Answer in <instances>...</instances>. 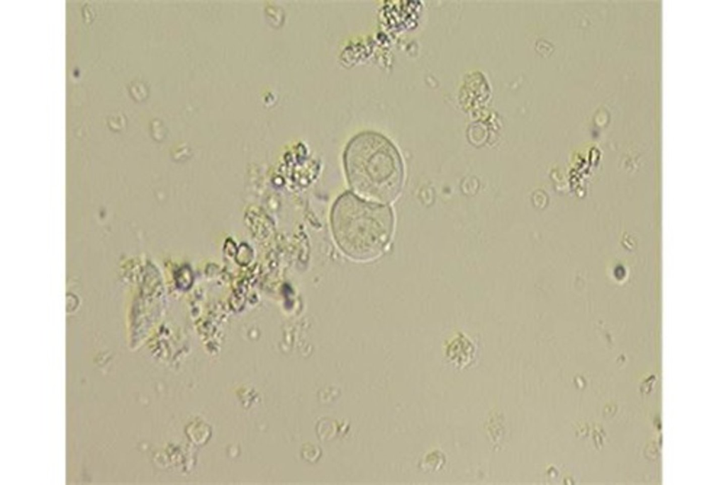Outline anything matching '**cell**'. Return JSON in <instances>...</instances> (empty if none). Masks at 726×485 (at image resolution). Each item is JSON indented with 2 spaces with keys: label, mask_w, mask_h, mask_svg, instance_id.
Listing matches in <instances>:
<instances>
[{
  "label": "cell",
  "mask_w": 726,
  "mask_h": 485,
  "mask_svg": "<svg viewBox=\"0 0 726 485\" xmlns=\"http://www.w3.org/2000/svg\"><path fill=\"white\" fill-rule=\"evenodd\" d=\"M345 165L352 188L367 198L389 202L401 189V158L394 146L381 135L364 132L353 138L346 148Z\"/></svg>",
  "instance_id": "cell-1"
},
{
  "label": "cell",
  "mask_w": 726,
  "mask_h": 485,
  "mask_svg": "<svg viewBox=\"0 0 726 485\" xmlns=\"http://www.w3.org/2000/svg\"><path fill=\"white\" fill-rule=\"evenodd\" d=\"M331 224L335 239L345 253L368 260L379 255L387 245L393 219L389 207L346 193L333 206Z\"/></svg>",
  "instance_id": "cell-2"
}]
</instances>
